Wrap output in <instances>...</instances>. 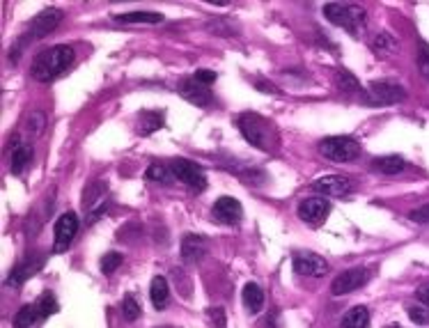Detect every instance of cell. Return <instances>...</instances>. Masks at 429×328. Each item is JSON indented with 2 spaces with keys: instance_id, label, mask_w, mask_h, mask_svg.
Here are the masks:
<instances>
[{
  "instance_id": "obj_1",
  "label": "cell",
  "mask_w": 429,
  "mask_h": 328,
  "mask_svg": "<svg viewBox=\"0 0 429 328\" xmlns=\"http://www.w3.org/2000/svg\"><path fill=\"white\" fill-rule=\"evenodd\" d=\"M74 58H76V53H74V49L67 46V44L42 51V53L33 60V69H30L33 71V78L40 80V83H51V80H56L60 74L74 62Z\"/></svg>"
},
{
  "instance_id": "obj_2",
  "label": "cell",
  "mask_w": 429,
  "mask_h": 328,
  "mask_svg": "<svg viewBox=\"0 0 429 328\" xmlns=\"http://www.w3.org/2000/svg\"><path fill=\"white\" fill-rule=\"evenodd\" d=\"M237 126L251 145L264 149V152H271V149H274L271 145L276 143V131L264 117L253 115V113H244V115L237 117Z\"/></svg>"
},
{
  "instance_id": "obj_3",
  "label": "cell",
  "mask_w": 429,
  "mask_h": 328,
  "mask_svg": "<svg viewBox=\"0 0 429 328\" xmlns=\"http://www.w3.org/2000/svg\"><path fill=\"white\" fill-rule=\"evenodd\" d=\"M323 17H326L330 24L340 26L349 33H360L367 24V12L360 5H349V3H328L323 5Z\"/></svg>"
},
{
  "instance_id": "obj_4",
  "label": "cell",
  "mask_w": 429,
  "mask_h": 328,
  "mask_svg": "<svg viewBox=\"0 0 429 328\" xmlns=\"http://www.w3.org/2000/svg\"><path fill=\"white\" fill-rule=\"evenodd\" d=\"M319 152L321 156H326L328 161L335 163H349L360 156V145L356 138L349 136H330L323 138L319 143Z\"/></svg>"
},
{
  "instance_id": "obj_5",
  "label": "cell",
  "mask_w": 429,
  "mask_h": 328,
  "mask_svg": "<svg viewBox=\"0 0 429 328\" xmlns=\"http://www.w3.org/2000/svg\"><path fill=\"white\" fill-rule=\"evenodd\" d=\"M172 173H175V179L177 182L186 184L191 191H205L207 189V175L205 170H202L198 163L188 161V159H175L170 163Z\"/></svg>"
},
{
  "instance_id": "obj_6",
  "label": "cell",
  "mask_w": 429,
  "mask_h": 328,
  "mask_svg": "<svg viewBox=\"0 0 429 328\" xmlns=\"http://www.w3.org/2000/svg\"><path fill=\"white\" fill-rule=\"evenodd\" d=\"M78 227H81V218L76 212H67L60 216L53 230V252L69 250V245L74 243V236L78 234Z\"/></svg>"
},
{
  "instance_id": "obj_7",
  "label": "cell",
  "mask_w": 429,
  "mask_h": 328,
  "mask_svg": "<svg viewBox=\"0 0 429 328\" xmlns=\"http://www.w3.org/2000/svg\"><path fill=\"white\" fill-rule=\"evenodd\" d=\"M370 278V273H367V268H347V271L337 273L335 280L330 282V294L333 296H344L349 292H356L360 289Z\"/></svg>"
},
{
  "instance_id": "obj_8",
  "label": "cell",
  "mask_w": 429,
  "mask_h": 328,
  "mask_svg": "<svg viewBox=\"0 0 429 328\" xmlns=\"http://www.w3.org/2000/svg\"><path fill=\"white\" fill-rule=\"evenodd\" d=\"M60 21H62V12H60V10H47V12H42L40 17H35V19L28 24L24 44H28L30 40H40V37H47L51 30H56V28L60 26Z\"/></svg>"
},
{
  "instance_id": "obj_9",
  "label": "cell",
  "mask_w": 429,
  "mask_h": 328,
  "mask_svg": "<svg viewBox=\"0 0 429 328\" xmlns=\"http://www.w3.org/2000/svg\"><path fill=\"white\" fill-rule=\"evenodd\" d=\"M292 266L298 275H310V278H323L328 273V262L314 252H296Z\"/></svg>"
},
{
  "instance_id": "obj_10",
  "label": "cell",
  "mask_w": 429,
  "mask_h": 328,
  "mask_svg": "<svg viewBox=\"0 0 429 328\" xmlns=\"http://www.w3.org/2000/svg\"><path fill=\"white\" fill-rule=\"evenodd\" d=\"M212 216L218 223H223V225H239V223H242V216H244V209H242V205H239V200L223 196L214 202Z\"/></svg>"
},
{
  "instance_id": "obj_11",
  "label": "cell",
  "mask_w": 429,
  "mask_h": 328,
  "mask_svg": "<svg viewBox=\"0 0 429 328\" xmlns=\"http://www.w3.org/2000/svg\"><path fill=\"white\" fill-rule=\"evenodd\" d=\"M177 89H179V96H182V99H186L188 103H193V106H200V108L209 106L212 99H214L212 89H209L207 85L198 83L195 78H184L182 83L177 85Z\"/></svg>"
},
{
  "instance_id": "obj_12",
  "label": "cell",
  "mask_w": 429,
  "mask_h": 328,
  "mask_svg": "<svg viewBox=\"0 0 429 328\" xmlns=\"http://www.w3.org/2000/svg\"><path fill=\"white\" fill-rule=\"evenodd\" d=\"M330 212V202L321 198H308L298 205V218L308 225H321Z\"/></svg>"
},
{
  "instance_id": "obj_13",
  "label": "cell",
  "mask_w": 429,
  "mask_h": 328,
  "mask_svg": "<svg viewBox=\"0 0 429 328\" xmlns=\"http://www.w3.org/2000/svg\"><path fill=\"white\" fill-rule=\"evenodd\" d=\"M367 94H370L374 103H400L406 96L404 87L390 83V80H374L370 89H367Z\"/></svg>"
},
{
  "instance_id": "obj_14",
  "label": "cell",
  "mask_w": 429,
  "mask_h": 328,
  "mask_svg": "<svg viewBox=\"0 0 429 328\" xmlns=\"http://www.w3.org/2000/svg\"><path fill=\"white\" fill-rule=\"evenodd\" d=\"M314 191L323 193V196H328V198H344L353 191V184L347 177L330 175V177L317 179V182H314Z\"/></svg>"
},
{
  "instance_id": "obj_15",
  "label": "cell",
  "mask_w": 429,
  "mask_h": 328,
  "mask_svg": "<svg viewBox=\"0 0 429 328\" xmlns=\"http://www.w3.org/2000/svg\"><path fill=\"white\" fill-rule=\"evenodd\" d=\"M209 248L207 239L200 234H186L182 239V259L184 262H198Z\"/></svg>"
},
{
  "instance_id": "obj_16",
  "label": "cell",
  "mask_w": 429,
  "mask_h": 328,
  "mask_svg": "<svg viewBox=\"0 0 429 328\" xmlns=\"http://www.w3.org/2000/svg\"><path fill=\"white\" fill-rule=\"evenodd\" d=\"M149 298H152V305L156 310H165V305L170 303V285L163 275H156L149 285Z\"/></svg>"
},
{
  "instance_id": "obj_17",
  "label": "cell",
  "mask_w": 429,
  "mask_h": 328,
  "mask_svg": "<svg viewBox=\"0 0 429 328\" xmlns=\"http://www.w3.org/2000/svg\"><path fill=\"white\" fill-rule=\"evenodd\" d=\"M242 301L246 305V310L251 312V315H255V312H260L264 308V292H262V287L258 282H248L242 292Z\"/></svg>"
},
{
  "instance_id": "obj_18",
  "label": "cell",
  "mask_w": 429,
  "mask_h": 328,
  "mask_svg": "<svg viewBox=\"0 0 429 328\" xmlns=\"http://www.w3.org/2000/svg\"><path fill=\"white\" fill-rule=\"evenodd\" d=\"M112 19L117 24H140V26L163 24V14L159 12H126V14H115Z\"/></svg>"
},
{
  "instance_id": "obj_19",
  "label": "cell",
  "mask_w": 429,
  "mask_h": 328,
  "mask_svg": "<svg viewBox=\"0 0 429 328\" xmlns=\"http://www.w3.org/2000/svg\"><path fill=\"white\" fill-rule=\"evenodd\" d=\"M372 168L381 175H400L406 168V161L402 159V156H395V154L393 156H379V159H374Z\"/></svg>"
},
{
  "instance_id": "obj_20",
  "label": "cell",
  "mask_w": 429,
  "mask_h": 328,
  "mask_svg": "<svg viewBox=\"0 0 429 328\" xmlns=\"http://www.w3.org/2000/svg\"><path fill=\"white\" fill-rule=\"evenodd\" d=\"M370 326V310L365 305H356L342 317L340 328H367Z\"/></svg>"
},
{
  "instance_id": "obj_21",
  "label": "cell",
  "mask_w": 429,
  "mask_h": 328,
  "mask_svg": "<svg viewBox=\"0 0 429 328\" xmlns=\"http://www.w3.org/2000/svg\"><path fill=\"white\" fill-rule=\"evenodd\" d=\"M165 122V117L161 110H147L138 117V133L140 136H149V133L159 131Z\"/></svg>"
},
{
  "instance_id": "obj_22",
  "label": "cell",
  "mask_w": 429,
  "mask_h": 328,
  "mask_svg": "<svg viewBox=\"0 0 429 328\" xmlns=\"http://www.w3.org/2000/svg\"><path fill=\"white\" fill-rule=\"evenodd\" d=\"M30 159H33V147L19 145L17 149H14V154H12V173H14V175L24 173L26 166L30 163Z\"/></svg>"
},
{
  "instance_id": "obj_23",
  "label": "cell",
  "mask_w": 429,
  "mask_h": 328,
  "mask_svg": "<svg viewBox=\"0 0 429 328\" xmlns=\"http://www.w3.org/2000/svg\"><path fill=\"white\" fill-rule=\"evenodd\" d=\"M145 177L152 179V182H159V184H172V179H175V173H172V168L165 166V163H154V166L147 168Z\"/></svg>"
},
{
  "instance_id": "obj_24",
  "label": "cell",
  "mask_w": 429,
  "mask_h": 328,
  "mask_svg": "<svg viewBox=\"0 0 429 328\" xmlns=\"http://www.w3.org/2000/svg\"><path fill=\"white\" fill-rule=\"evenodd\" d=\"M335 83H337V87L342 89V92H358V89H360L358 78L353 76V74H351L349 69H337V74H335Z\"/></svg>"
},
{
  "instance_id": "obj_25",
  "label": "cell",
  "mask_w": 429,
  "mask_h": 328,
  "mask_svg": "<svg viewBox=\"0 0 429 328\" xmlns=\"http://www.w3.org/2000/svg\"><path fill=\"white\" fill-rule=\"evenodd\" d=\"M35 308H37V317L40 319H47V317H51V315H56L58 312V301H56V296L51 294V292H47L44 294L40 301L35 303Z\"/></svg>"
},
{
  "instance_id": "obj_26",
  "label": "cell",
  "mask_w": 429,
  "mask_h": 328,
  "mask_svg": "<svg viewBox=\"0 0 429 328\" xmlns=\"http://www.w3.org/2000/svg\"><path fill=\"white\" fill-rule=\"evenodd\" d=\"M37 319L40 317H37L35 305H24V308L17 312V317H14V328H30Z\"/></svg>"
},
{
  "instance_id": "obj_27",
  "label": "cell",
  "mask_w": 429,
  "mask_h": 328,
  "mask_svg": "<svg viewBox=\"0 0 429 328\" xmlns=\"http://www.w3.org/2000/svg\"><path fill=\"white\" fill-rule=\"evenodd\" d=\"M119 266H122V255H119V252H108V255H103L99 262L101 273H106V275L115 273Z\"/></svg>"
},
{
  "instance_id": "obj_28",
  "label": "cell",
  "mask_w": 429,
  "mask_h": 328,
  "mask_svg": "<svg viewBox=\"0 0 429 328\" xmlns=\"http://www.w3.org/2000/svg\"><path fill=\"white\" fill-rule=\"evenodd\" d=\"M395 49H397V42L393 40V35H388V33L376 35L374 51H379V53H393Z\"/></svg>"
},
{
  "instance_id": "obj_29",
  "label": "cell",
  "mask_w": 429,
  "mask_h": 328,
  "mask_svg": "<svg viewBox=\"0 0 429 328\" xmlns=\"http://www.w3.org/2000/svg\"><path fill=\"white\" fill-rule=\"evenodd\" d=\"M122 315L126 322H135V319L140 317V305L138 301H135L133 296H126L124 298V303H122Z\"/></svg>"
},
{
  "instance_id": "obj_30",
  "label": "cell",
  "mask_w": 429,
  "mask_h": 328,
  "mask_svg": "<svg viewBox=\"0 0 429 328\" xmlns=\"http://www.w3.org/2000/svg\"><path fill=\"white\" fill-rule=\"evenodd\" d=\"M30 262H21L19 266H14V271H12V275L10 278H7V285H21V282H24L28 275H30Z\"/></svg>"
},
{
  "instance_id": "obj_31",
  "label": "cell",
  "mask_w": 429,
  "mask_h": 328,
  "mask_svg": "<svg viewBox=\"0 0 429 328\" xmlns=\"http://www.w3.org/2000/svg\"><path fill=\"white\" fill-rule=\"evenodd\" d=\"M418 69L429 80V44H420L418 46Z\"/></svg>"
},
{
  "instance_id": "obj_32",
  "label": "cell",
  "mask_w": 429,
  "mask_h": 328,
  "mask_svg": "<svg viewBox=\"0 0 429 328\" xmlns=\"http://www.w3.org/2000/svg\"><path fill=\"white\" fill-rule=\"evenodd\" d=\"M44 124H47V117H44L42 110H33V113H30L28 119H26V126L33 133H40L44 129Z\"/></svg>"
},
{
  "instance_id": "obj_33",
  "label": "cell",
  "mask_w": 429,
  "mask_h": 328,
  "mask_svg": "<svg viewBox=\"0 0 429 328\" xmlns=\"http://www.w3.org/2000/svg\"><path fill=\"white\" fill-rule=\"evenodd\" d=\"M409 317H411V322L413 324H420V326H427L429 324V310L425 308H420V305H413V308H409Z\"/></svg>"
},
{
  "instance_id": "obj_34",
  "label": "cell",
  "mask_w": 429,
  "mask_h": 328,
  "mask_svg": "<svg viewBox=\"0 0 429 328\" xmlns=\"http://www.w3.org/2000/svg\"><path fill=\"white\" fill-rule=\"evenodd\" d=\"M209 319L216 328H228V319H225L223 308H209Z\"/></svg>"
},
{
  "instance_id": "obj_35",
  "label": "cell",
  "mask_w": 429,
  "mask_h": 328,
  "mask_svg": "<svg viewBox=\"0 0 429 328\" xmlns=\"http://www.w3.org/2000/svg\"><path fill=\"white\" fill-rule=\"evenodd\" d=\"M409 218L413 223H423V225H429V205H423V207L413 209V212L409 214Z\"/></svg>"
},
{
  "instance_id": "obj_36",
  "label": "cell",
  "mask_w": 429,
  "mask_h": 328,
  "mask_svg": "<svg viewBox=\"0 0 429 328\" xmlns=\"http://www.w3.org/2000/svg\"><path fill=\"white\" fill-rule=\"evenodd\" d=\"M195 80H198V83H202V85H212L214 80H216V74L212 71V69H198L195 71V76H193Z\"/></svg>"
},
{
  "instance_id": "obj_37",
  "label": "cell",
  "mask_w": 429,
  "mask_h": 328,
  "mask_svg": "<svg viewBox=\"0 0 429 328\" xmlns=\"http://www.w3.org/2000/svg\"><path fill=\"white\" fill-rule=\"evenodd\" d=\"M416 296L423 301V305H429V285H423V287H418V292Z\"/></svg>"
},
{
  "instance_id": "obj_38",
  "label": "cell",
  "mask_w": 429,
  "mask_h": 328,
  "mask_svg": "<svg viewBox=\"0 0 429 328\" xmlns=\"http://www.w3.org/2000/svg\"><path fill=\"white\" fill-rule=\"evenodd\" d=\"M159 328H175V326H159Z\"/></svg>"
},
{
  "instance_id": "obj_39",
  "label": "cell",
  "mask_w": 429,
  "mask_h": 328,
  "mask_svg": "<svg viewBox=\"0 0 429 328\" xmlns=\"http://www.w3.org/2000/svg\"><path fill=\"white\" fill-rule=\"evenodd\" d=\"M390 328H400V326H390Z\"/></svg>"
}]
</instances>
